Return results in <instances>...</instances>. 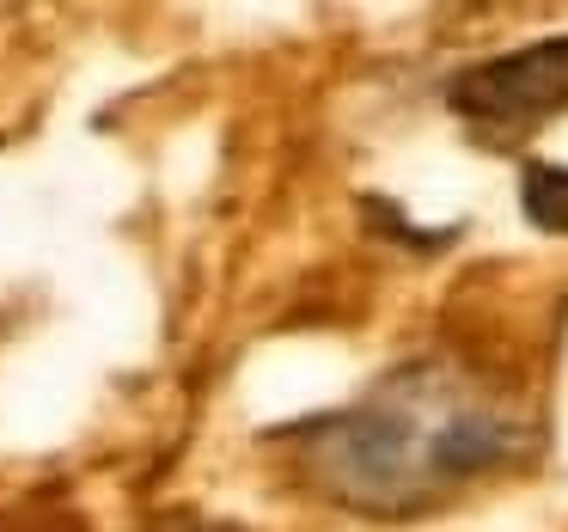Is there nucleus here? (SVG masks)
Wrapping results in <instances>:
<instances>
[{"instance_id": "obj_3", "label": "nucleus", "mask_w": 568, "mask_h": 532, "mask_svg": "<svg viewBox=\"0 0 568 532\" xmlns=\"http://www.w3.org/2000/svg\"><path fill=\"white\" fill-rule=\"evenodd\" d=\"M519 209L538 233H562L568 239V165L550 160H531L519 172Z\"/></svg>"}, {"instance_id": "obj_1", "label": "nucleus", "mask_w": 568, "mask_h": 532, "mask_svg": "<svg viewBox=\"0 0 568 532\" xmlns=\"http://www.w3.org/2000/svg\"><path fill=\"white\" fill-rule=\"evenodd\" d=\"M531 422L453 361H409L361 404L287 429L318 495L367 520H409L446 490L526 459Z\"/></svg>"}, {"instance_id": "obj_2", "label": "nucleus", "mask_w": 568, "mask_h": 532, "mask_svg": "<svg viewBox=\"0 0 568 532\" xmlns=\"http://www.w3.org/2000/svg\"><path fill=\"white\" fill-rule=\"evenodd\" d=\"M446 104L477 129L483 141H526L550 117L568 111V31L526 43V50L489 56V62L453 74Z\"/></svg>"}]
</instances>
